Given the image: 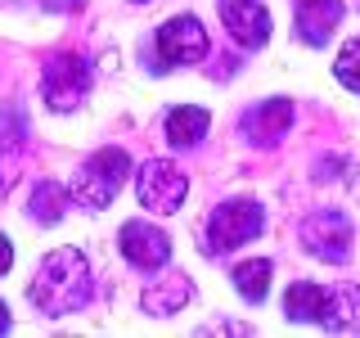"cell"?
I'll return each mask as SVG.
<instances>
[{
    "mask_svg": "<svg viewBox=\"0 0 360 338\" xmlns=\"http://www.w3.org/2000/svg\"><path fill=\"white\" fill-rule=\"evenodd\" d=\"M90 293H95V280H90V266L77 248H54L41 262L37 280L27 284V298L37 302V311L45 315H72L90 307Z\"/></svg>",
    "mask_w": 360,
    "mask_h": 338,
    "instance_id": "6da1fadb",
    "label": "cell"
},
{
    "mask_svg": "<svg viewBox=\"0 0 360 338\" xmlns=\"http://www.w3.org/2000/svg\"><path fill=\"white\" fill-rule=\"evenodd\" d=\"M90 77H95L90 73V59H82V54H54V59L45 63V73H41L45 104H50L54 113H72L86 99Z\"/></svg>",
    "mask_w": 360,
    "mask_h": 338,
    "instance_id": "277c9868",
    "label": "cell"
},
{
    "mask_svg": "<svg viewBox=\"0 0 360 338\" xmlns=\"http://www.w3.org/2000/svg\"><path fill=\"white\" fill-rule=\"evenodd\" d=\"M292 127V104L288 99H266V104H257L252 113L243 118V131L252 144H262V149H270V144H279Z\"/></svg>",
    "mask_w": 360,
    "mask_h": 338,
    "instance_id": "30bf717a",
    "label": "cell"
},
{
    "mask_svg": "<svg viewBox=\"0 0 360 338\" xmlns=\"http://www.w3.org/2000/svg\"><path fill=\"white\" fill-rule=\"evenodd\" d=\"M221 23L243 50H257L270 41V9L262 0H221Z\"/></svg>",
    "mask_w": 360,
    "mask_h": 338,
    "instance_id": "ba28073f",
    "label": "cell"
},
{
    "mask_svg": "<svg viewBox=\"0 0 360 338\" xmlns=\"http://www.w3.org/2000/svg\"><path fill=\"white\" fill-rule=\"evenodd\" d=\"M9 266H14V248H9V239L0 234V275H5Z\"/></svg>",
    "mask_w": 360,
    "mask_h": 338,
    "instance_id": "ffe728a7",
    "label": "cell"
},
{
    "mask_svg": "<svg viewBox=\"0 0 360 338\" xmlns=\"http://www.w3.org/2000/svg\"><path fill=\"white\" fill-rule=\"evenodd\" d=\"M185 194H189L185 172L172 167V163H162V158H153V163H144L140 172H135V199H140L149 212H158V217H172V212H180Z\"/></svg>",
    "mask_w": 360,
    "mask_h": 338,
    "instance_id": "5b68a950",
    "label": "cell"
},
{
    "mask_svg": "<svg viewBox=\"0 0 360 338\" xmlns=\"http://www.w3.org/2000/svg\"><path fill=\"white\" fill-rule=\"evenodd\" d=\"M356 5H360V0H356Z\"/></svg>",
    "mask_w": 360,
    "mask_h": 338,
    "instance_id": "d4e9b609",
    "label": "cell"
},
{
    "mask_svg": "<svg viewBox=\"0 0 360 338\" xmlns=\"http://www.w3.org/2000/svg\"><path fill=\"white\" fill-rule=\"evenodd\" d=\"M324 330L342 334V330H360V289L356 284H338V289H324V307H320V320Z\"/></svg>",
    "mask_w": 360,
    "mask_h": 338,
    "instance_id": "4fadbf2b",
    "label": "cell"
},
{
    "mask_svg": "<svg viewBox=\"0 0 360 338\" xmlns=\"http://www.w3.org/2000/svg\"><path fill=\"white\" fill-rule=\"evenodd\" d=\"M5 330H9V307L0 302V334H5Z\"/></svg>",
    "mask_w": 360,
    "mask_h": 338,
    "instance_id": "7402d4cb",
    "label": "cell"
},
{
    "mask_svg": "<svg viewBox=\"0 0 360 338\" xmlns=\"http://www.w3.org/2000/svg\"><path fill=\"white\" fill-rule=\"evenodd\" d=\"M0 5H5V0H0Z\"/></svg>",
    "mask_w": 360,
    "mask_h": 338,
    "instance_id": "cb8c5ba5",
    "label": "cell"
},
{
    "mask_svg": "<svg viewBox=\"0 0 360 338\" xmlns=\"http://www.w3.org/2000/svg\"><path fill=\"white\" fill-rule=\"evenodd\" d=\"M333 77L352 90V95H360V37L342 45V54L333 59Z\"/></svg>",
    "mask_w": 360,
    "mask_h": 338,
    "instance_id": "ac0fdd59",
    "label": "cell"
},
{
    "mask_svg": "<svg viewBox=\"0 0 360 338\" xmlns=\"http://www.w3.org/2000/svg\"><path fill=\"white\" fill-rule=\"evenodd\" d=\"M202 334H248V325H230V320H217V325H202Z\"/></svg>",
    "mask_w": 360,
    "mask_h": 338,
    "instance_id": "d6986e66",
    "label": "cell"
},
{
    "mask_svg": "<svg viewBox=\"0 0 360 338\" xmlns=\"http://www.w3.org/2000/svg\"><path fill=\"white\" fill-rule=\"evenodd\" d=\"M41 5H45V9H77L82 0H41Z\"/></svg>",
    "mask_w": 360,
    "mask_h": 338,
    "instance_id": "44dd1931",
    "label": "cell"
},
{
    "mask_svg": "<svg viewBox=\"0 0 360 338\" xmlns=\"http://www.w3.org/2000/svg\"><path fill=\"white\" fill-rule=\"evenodd\" d=\"M212 118L207 108H172L167 113V140H172V149H194V144H202V135H207Z\"/></svg>",
    "mask_w": 360,
    "mask_h": 338,
    "instance_id": "5bb4252c",
    "label": "cell"
},
{
    "mask_svg": "<svg viewBox=\"0 0 360 338\" xmlns=\"http://www.w3.org/2000/svg\"><path fill=\"white\" fill-rule=\"evenodd\" d=\"M68 199H72V194H68L63 185H54V180H41V185L32 189V221H41V225L63 221Z\"/></svg>",
    "mask_w": 360,
    "mask_h": 338,
    "instance_id": "2e32d148",
    "label": "cell"
},
{
    "mask_svg": "<svg viewBox=\"0 0 360 338\" xmlns=\"http://www.w3.org/2000/svg\"><path fill=\"white\" fill-rule=\"evenodd\" d=\"M352 239H356L352 221H347L342 212H333V208L311 212V217L302 221V244H307V253L324 257V262H333V266L352 257Z\"/></svg>",
    "mask_w": 360,
    "mask_h": 338,
    "instance_id": "52a82bcc",
    "label": "cell"
},
{
    "mask_svg": "<svg viewBox=\"0 0 360 338\" xmlns=\"http://www.w3.org/2000/svg\"><path fill=\"white\" fill-rule=\"evenodd\" d=\"M234 289L243 293V302H262L266 289H270V262H266V257L243 262L239 270H234Z\"/></svg>",
    "mask_w": 360,
    "mask_h": 338,
    "instance_id": "e0dca14e",
    "label": "cell"
},
{
    "mask_svg": "<svg viewBox=\"0 0 360 338\" xmlns=\"http://www.w3.org/2000/svg\"><path fill=\"white\" fill-rule=\"evenodd\" d=\"M320 307H324V289L320 284H311V280L288 284V293H284V315L288 320H320Z\"/></svg>",
    "mask_w": 360,
    "mask_h": 338,
    "instance_id": "9a60e30c",
    "label": "cell"
},
{
    "mask_svg": "<svg viewBox=\"0 0 360 338\" xmlns=\"http://www.w3.org/2000/svg\"><path fill=\"white\" fill-rule=\"evenodd\" d=\"M342 18V0H297V32L307 45H324Z\"/></svg>",
    "mask_w": 360,
    "mask_h": 338,
    "instance_id": "7c38bea8",
    "label": "cell"
},
{
    "mask_svg": "<svg viewBox=\"0 0 360 338\" xmlns=\"http://www.w3.org/2000/svg\"><path fill=\"white\" fill-rule=\"evenodd\" d=\"M262 225H266L262 203H252V199L221 203V208L207 217V244H202V253H212V257H217V253H230V248L257 239V234H262Z\"/></svg>",
    "mask_w": 360,
    "mask_h": 338,
    "instance_id": "3957f363",
    "label": "cell"
},
{
    "mask_svg": "<svg viewBox=\"0 0 360 338\" xmlns=\"http://www.w3.org/2000/svg\"><path fill=\"white\" fill-rule=\"evenodd\" d=\"M122 253L135 270H162L167 257H172V239H167L158 225L144 221H127L122 225Z\"/></svg>",
    "mask_w": 360,
    "mask_h": 338,
    "instance_id": "9c48e42d",
    "label": "cell"
},
{
    "mask_svg": "<svg viewBox=\"0 0 360 338\" xmlns=\"http://www.w3.org/2000/svg\"><path fill=\"white\" fill-rule=\"evenodd\" d=\"M135 5H149V0H135Z\"/></svg>",
    "mask_w": 360,
    "mask_h": 338,
    "instance_id": "603a6c76",
    "label": "cell"
},
{
    "mask_svg": "<svg viewBox=\"0 0 360 338\" xmlns=\"http://www.w3.org/2000/svg\"><path fill=\"white\" fill-rule=\"evenodd\" d=\"M127 172H131L127 149H99V154H90L86 163L77 167L68 194H72V203H82V208L99 212V208H108V203H112V194L122 189Z\"/></svg>",
    "mask_w": 360,
    "mask_h": 338,
    "instance_id": "7a4b0ae2",
    "label": "cell"
},
{
    "mask_svg": "<svg viewBox=\"0 0 360 338\" xmlns=\"http://www.w3.org/2000/svg\"><path fill=\"white\" fill-rule=\"evenodd\" d=\"M153 45H158V73H162V68H176V63L207 59V32H202V23L194 14H180L172 23H162Z\"/></svg>",
    "mask_w": 360,
    "mask_h": 338,
    "instance_id": "8992f818",
    "label": "cell"
},
{
    "mask_svg": "<svg viewBox=\"0 0 360 338\" xmlns=\"http://www.w3.org/2000/svg\"><path fill=\"white\" fill-rule=\"evenodd\" d=\"M194 298V284H189L180 270H167V275H158L153 284H144V298H140V307L149 311V315H172L180 311L185 302Z\"/></svg>",
    "mask_w": 360,
    "mask_h": 338,
    "instance_id": "8fae6325",
    "label": "cell"
}]
</instances>
